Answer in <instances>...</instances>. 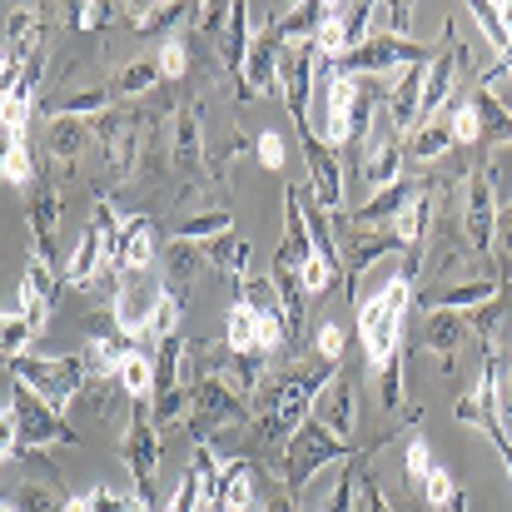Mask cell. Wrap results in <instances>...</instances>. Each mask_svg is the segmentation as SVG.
Here are the masks:
<instances>
[{
  "label": "cell",
  "mask_w": 512,
  "mask_h": 512,
  "mask_svg": "<svg viewBox=\"0 0 512 512\" xmlns=\"http://www.w3.org/2000/svg\"><path fill=\"white\" fill-rule=\"evenodd\" d=\"M334 363H324L319 353L314 358H299L294 368H289V378L279 383V393H274V403H269V413H264V438L274 443V448H289L294 443V433L314 418V408H319V398H324V388L334 383Z\"/></svg>",
  "instance_id": "1"
},
{
  "label": "cell",
  "mask_w": 512,
  "mask_h": 512,
  "mask_svg": "<svg viewBox=\"0 0 512 512\" xmlns=\"http://www.w3.org/2000/svg\"><path fill=\"white\" fill-rule=\"evenodd\" d=\"M408 309H413V279H408V274L388 279L383 294H373V304H358V339H363V358H368L373 373H378L393 353H403L398 329H403Z\"/></svg>",
  "instance_id": "2"
},
{
  "label": "cell",
  "mask_w": 512,
  "mask_h": 512,
  "mask_svg": "<svg viewBox=\"0 0 512 512\" xmlns=\"http://www.w3.org/2000/svg\"><path fill=\"white\" fill-rule=\"evenodd\" d=\"M348 453H353V448L343 443L339 433H329L319 418H309V423L294 433V443L284 448V493H289V498H299L319 468L339 463V458H348Z\"/></svg>",
  "instance_id": "3"
},
{
  "label": "cell",
  "mask_w": 512,
  "mask_h": 512,
  "mask_svg": "<svg viewBox=\"0 0 512 512\" xmlns=\"http://www.w3.org/2000/svg\"><path fill=\"white\" fill-rule=\"evenodd\" d=\"M10 373L25 383V388H35L50 408H60L65 413V403L90 383V363H85V353H70V358H30V353H20L15 363H10Z\"/></svg>",
  "instance_id": "4"
},
{
  "label": "cell",
  "mask_w": 512,
  "mask_h": 512,
  "mask_svg": "<svg viewBox=\"0 0 512 512\" xmlns=\"http://www.w3.org/2000/svg\"><path fill=\"white\" fill-rule=\"evenodd\" d=\"M189 388H194V398H189V418L184 423H189V433H194L199 448H209V433L244 423V393L229 388L219 373H199Z\"/></svg>",
  "instance_id": "5"
},
{
  "label": "cell",
  "mask_w": 512,
  "mask_h": 512,
  "mask_svg": "<svg viewBox=\"0 0 512 512\" xmlns=\"http://www.w3.org/2000/svg\"><path fill=\"white\" fill-rule=\"evenodd\" d=\"M10 408H15V423H20V458H30L35 448H50V443H80V433L65 423L60 408H50L35 388H25L20 378L10 383Z\"/></svg>",
  "instance_id": "6"
},
{
  "label": "cell",
  "mask_w": 512,
  "mask_h": 512,
  "mask_svg": "<svg viewBox=\"0 0 512 512\" xmlns=\"http://www.w3.org/2000/svg\"><path fill=\"white\" fill-rule=\"evenodd\" d=\"M498 165H478L468 174V204H463V234H468V249L473 254H493V239H498Z\"/></svg>",
  "instance_id": "7"
},
{
  "label": "cell",
  "mask_w": 512,
  "mask_h": 512,
  "mask_svg": "<svg viewBox=\"0 0 512 512\" xmlns=\"http://www.w3.org/2000/svg\"><path fill=\"white\" fill-rule=\"evenodd\" d=\"M165 299H170V289L155 274H125V284H120V294H115L110 309H115V324L140 343L155 334V319H160Z\"/></svg>",
  "instance_id": "8"
},
{
  "label": "cell",
  "mask_w": 512,
  "mask_h": 512,
  "mask_svg": "<svg viewBox=\"0 0 512 512\" xmlns=\"http://www.w3.org/2000/svg\"><path fill=\"white\" fill-rule=\"evenodd\" d=\"M120 453H125V468L135 473V498L145 508H155V483H160V428L150 418V408H135L125 438H120Z\"/></svg>",
  "instance_id": "9"
},
{
  "label": "cell",
  "mask_w": 512,
  "mask_h": 512,
  "mask_svg": "<svg viewBox=\"0 0 512 512\" xmlns=\"http://www.w3.org/2000/svg\"><path fill=\"white\" fill-rule=\"evenodd\" d=\"M463 70H468V45L458 40V30H453V20H448L443 45L433 50L428 80H423V125H433V115L448 105V95L458 90V75H463Z\"/></svg>",
  "instance_id": "10"
},
{
  "label": "cell",
  "mask_w": 512,
  "mask_h": 512,
  "mask_svg": "<svg viewBox=\"0 0 512 512\" xmlns=\"http://www.w3.org/2000/svg\"><path fill=\"white\" fill-rule=\"evenodd\" d=\"M373 15H378L373 5H329L314 50H319L324 60H348V55L373 35Z\"/></svg>",
  "instance_id": "11"
},
{
  "label": "cell",
  "mask_w": 512,
  "mask_h": 512,
  "mask_svg": "<svg viewBox=\"0 0 512 512\" xmlns=\"http://www.w3.org/2000/svg\"><path fill=\"white\" fill-rule=\"evenodd\" d=\"M299 145H304V160H309V179H314V199L324 209H343V170H339V155L334 145L314 130V125H299Z\"/></svg>",
  "instance_id": "12"
},
{
  "label": "cell",
  "mask_w": 512,
  "mask_h": 512,
  "mask_svg": "<svg viewBox=\"0 0 512 512\" xmlns=\"http://www.w3.org/2000/svg\"><path fill=\"white\" fill-rule=\"evenodd\" d=\"M60 294H65V279H55V274H50V264L30 259V264H25V274H20V289H15V314L40 334V329H45V319H50V309L60 304Z\"/></svg>",
  "instance_id": "13"
},
{
  "label": "cell",
  "mask_w": 512,
  "mask_h": 512,
  "mask_svg": "<svg viewBox=\"0 0 512 512\" xmlns=\"http://www.w3.org/2000/svg\"><path fill=\"white\" fill-rule=\"evenodd\" d=\"M279 65H284V35H279V25H259L254 45H249V65H244V85L254 100L279 85Z\"/></svg>",
  "instance_id": "14"
},
{
  "label": "cell",
  "mask_w": 512,
  "mask_h": 512,
  "mask_svg": "<svg viewBox=\"0 0 512 512\" xmlns=\"http://www.w3.org/2000/svg\"><path fill=\"white\" fill-rule=\"evenodd\" d=\"M423 80H428V65H408V70H398V80L388 90V115H393L398 135L423 130Z\"/></svg>",
  "instance_id": "15"
},
{
  "label": "cell",
  "mask_w": 512,
  "mask_h": 512,
  "mask_svg": "<svg viewBox=\"0 0 512 512\" xmlns=\"http://www.w3.org/2000/svg\"><path fill=\"white\" fill-rule=\"evenodd\" d=\"M274 259H284V264H294V269H304V264L314 259V234H309L304 194H299V189H284V244H279Z\"/></svg>",
  "instance_id": "16"
},
{
  "label": "cell",
  "mask_w": 512,
  "mask_h": 512,
  "mask_svg": "<svg viewBox=\"0 0 512 512\" xmlns=\"http://www.w3.org/2000/svg\"><path fill=\"white\" fill-rule=\"evenodd\" d=\"M150 264H155V219L135 214V219H125V229H120L115 269H120V274H150Z\"/></svg>",
  "instance_id": "17"
},
{
  "label": "cell",
  "mask_w": 512,
  "mask_h": 512,
  "mask_svg": "<svg viewBox=\"0 0 512 512\" xmlns=\"http://www.w3.org/2000/svg\"><path fill=\"white\" fill-rule=\"evenodd\" d=\"M428 224H433V179H423L418 189H413V199L403 204V214L388 224L398 239H403V249L408 254H423V239H428Z\"/></svg>",
  "instance_id": "18"
},
{
  "label": "cell",
  "mask_w": 512,
  "mask_h": 512,
  "mask_svg": "<svg viewBox=\"0 0 512 512\" xmlns=\"http://www.w3.org/2000/svg\"><path fill=\"white\" fill-rule=\"evenodd\" d=\"M498 294H503V284H493V279H473V284H453V289L418 294V304H423L428 314H438V309H453V314H463V309H483V304H493Z\"/></svg>",
  "instance_id": "19"
},
{
  "label": "cell",
  "mask_w": 512,
  "mask_h": 512,
  "mask_svg": "<svg viewBox=\"0 0 512 512\" xmlns=\"http://www.w3.org/2000/svg\"><path fill=\"white\" fill-rule=\"evenodd\" d=\"M403 155H408V145H403L398 135H383V140L363 155V179H368V189H373V194H383V189L403 184V179H398V174H403Z\"/></svg>",
  "instance_id": "20"
},
{
  "label": "cell",
  "mask_w": 512,
  "mask_h": 512,
  "mask_svg": "<svg viewBox=\"0 0 512 512\" xmlns=\"http://www.w3.org/2000/svg\"><path fill=\"white\" fill-rule=\"evenodd\" d=\"M314 418H319V423H324L329 433H339L343 443L353 438V423H358V403H353V383H348V378H334V383L324 388V398H319Z\"/></svg>",
  "instance_id": "21"
},
{
  "label": "cell",
  "mask_w": 512,
  "mask_h": 512,
  "mask_svg": "<svg viewBox=\"0 0 512 512\" xmlns=\"http://www.w3.org/2000/svg\"><path fill=\"white\" fill-rule=\"evenodd\" d=\"M30 234H35V259L55 264V234H60V199H55V189H40L30 199Z\"/></svg>",
  "instance_id": "22"
},
{
  "label": "cell",
  "mask_w": 512,
  "mask_h": 512,
  "mask_svg": "<svg viewBox=\"0 0 512 512\" xmlns=\"http://www.w3.org/2000/svg\"><path fill=\"white\" fill-rule=\"evenodd\" d=\"M259 309L249 304V299H234V309H229V329H224V348L229 353H239V358H264L259 353Z\"/></svg>",
  "instance_id": "23"
},
{
  "label": "cell",
  "mask_w": 512,
  "mask_h": 512,
  "mask_svg": "<svg viewBox=\"0 0 512 512\" xmlns=\"http://www.w3.org/2000/svg\"><path fill=\"white\" fill-rule=\"evenodd\" d=\"M413 189H418V184H393V189L373 194L363 209H353V224H358V229H388V224L403 214V204L413 199Z\"/></svg>",
  "instance_id": "24"
},
{
  "label": "cell",
  "mask_w": 512,
  "mask_h": 512,
  "mask_svg": "<svg viewBox=\"0 0 512 512\" xmlns=\"http://www.w3.org/2000/svg\"><path fill=\"white\" fill-rule=\"evenodd\" d=\"M473 334V319L468 314H453V309H438V314H428V329H423V343L433 348V353H443V358H453L458 353V343Z\"/></svg>",
  "instance_id": "25"
},
{
  "label": "cell",
  "mask_w": 512,
  "mask_h": 512,
  "mask_svg": "<svg viewBox=\"0 0 512 512\" xmlns=\"http://www.w3.org/2000/svg\"><path fill=\"white\" fill-rule=\"evenodd\" d=\"M204 259L219 269V274H229L234 284H249V244L229 229V234H219L214 244H204Z\"/></svg>",
  "instance_id": "26"
},
{
  "label": "cell",
  "mask_w": 512,
  "mask_h": 512,
  "mask_svg": "<svg viewBox=\"0 0 512 512\" xmlns=\"http://www.w3.org/2000/svg\"><path fill=\"white\" fill-rule=\"evenodd\" d=\"M204 264V244H184V239H170V269H165V289L170 299H184L194 269Z\"/></svg>",
  "instance_id": "27"
},
{
  "label": "cell",
  "mask_w": 512,
  "mask_h": 512,
  "mask_svg": "<svg viewBox=\"0 0 512 512\" xmlns=\"http://www.w3.org/2000/svg\"><path fill=\"white\" fill-rule=\"evenodd\" d=\"M234 229V219L224 214V209H209V214H189V219H179L170 229V239H184V244H214L219 234H229Z\"/></svg>",
  "instance_id": "28"
},
{
  "label": "cell",
  "mask_w": 512,
  "mask_h": 512,
  "mask_svg": "<svg viewBox=\"0 0 512 512\" xmlns=\"http://www.w3.org/2000/svg\"><path fill=\"white\" fill-rule=\"evenodd\" d=\"M110 95L115 90H80V95H65V100H45V115L50 120H85V115H100V110H110Z\"/></svg>",
  "instance_id": "29"
},
{
  "label": "cell",
  "mask_w": 512,
  "mask_h": 512,
  "mask_svg": "<svg viewBox=\"0 0 512 512\" xmlns=\"http://www.w3.org/2000/svg\"><path fill=\"white\" fill-rule=\"evenodd\" d=\"M453 145H463V150H473V145H483L488 140V120H483V105H478V95H468L458 110H453Z\"/></svg>",
  "instance_id": "30"
},
{
  "label": "cell",
  "mask_w": 512,
  "mask_h": 512,
  "mask_svg": "<svg viewBox=\"0 0 512 512\" xmlns=\"http://www.w3.org/2000/svg\"><path fill=\"white\" fill-rule=\"evenodd\" d=\"M453 150V125L448 120H433V125H423L413 140H408V155L418 160V165H433V160H443Z\"/></svg>",
  "instance_id": "31"
},
{
  "label": "cell",
  "mask_w": 512,
  "mask_h": 512,
  "mask_svg": "<svg viewBox=\"0 0 512 512\" xmlns=\"http://www.w3.org/2000/svg\"><path fill=\"white\" fill-rule=\"evenodd\" d=\"M174 155H179V165L199 170V100H184V110H179V125H174Z\"/></svg>",
  "instance_id": "32"
},
{
  "label": "cell",
  "mask_w": 512,
  "mask_h": 512,
  "mask_svg": "<svg viewBox=\"0 0 512 512\" xmlns=\"http://www.w3.org/2000/svg\"><path fill=\"white\" fill-rule=\"evenodd\" d=\"M120 388L135 398V408L145 403V398H155V358H145L140 348L130 353V363L120 368Z\"/></svg>",
  "instance_id": "33"
},
{
  "label": "cell",
  "mask_w": 512,
  "mask_h": 512,
  "mask_svg": "<svg viewBox=\"0 0 512 512\" xmlns=\"http://www.w3.org/2000/svg\"><path fill=\"white\" fill-rule=\"evenodd\" d=\"M80 145H85V125L80 120H50V160L70 165L80 155Z\"/></svg>",
  "instance_id": "34"
},
{
  "label": "cell",
  "mask_w": 512,
  "mask_h": 512,
  "mask_svg": "<svg viewBox=\"0 0 512 512\" xmlns=\"http://www.w3.org/2000/svg\"><path fill=\"white\" fill-rule=\"evenodd\" d=\"M403 363H408V353H393L378 368V398H383L388 413H403Z\"/></svg>",
  "instance_id": "35"
},
{
  "label": "cell",
  "mask_w": 512,
  "mask_h": 512,
  "mask_svg": "<svg viewBox=\"0 0 512 512\" xmlns=\"http://www.w3.org/2000/svg\"><path fill=\"white\" fill-rule=\"evenodd\" d=\"M473 15H478V25H483V35L498 45V50H508L512 45V25H508V15H503V5H488V0H473L468 5Z\"/></svg>",
  "instance_id": "36"
},
{
  "label": "cell",
  "mask_w": 512,
  "mask_h": 512,
  "mask_svg": "<svg viewBox=\"0 0 512 512\" xmlns=\"http://www.w3.org/2000/svg\"><path fill=\"white\" fill-rule=\"evenodd\" d=\"M155 80H160V60H135L120 70L115 95H145V90H155Z\"/></svg>",
  "instance_id": "37"
},
{
  "label": "cell",
  "mask_w": 512,
  "mask_h": 512,
  "mask_svg": "<svg viewBox=\"0 0 512 512\" xmlns=\"http://www.w3.org/2000/svg\"><path fill=\"white\" fill-rule=\"evenodd\" d=\"M165 512H204V468L199 463L184 473V483H179V493L170 498Z\"/></svg>",
  "instance_id": "38"
},
{
  "label": "cell",
  "mask_w": 512,
  "mask_h": 512,
  "mask_svg": "<svg viewBox=\"0 0 512 512\" xmlns=\"http://www.w3.org/2000/svg\"><path fill=\"white\" fill-rule=\"evenodd\" d=\"M15 512H65V498L60 493H50V488H35V483H25V488H15Z\"/></svg>",
  "instance_id": "39"
},
{
  "label": "cell",
  "mask_w": 512,
  "mask_h": 512,
  "mask_svg": "<svg viewBox=\"0 0 512 512\" xmlns=\"http://www.w3.org/2000/svg\"><path fill=\"white\" fill-rule=\"evenodd\" d=\"M0 329H5V334H0V343H5V363H15V358L25 353V343L35 339V329H30L15 309H5V324H0Z\"/></svg>",
  "instance_id": "40"
},
{
  "label": "cell",
  "mask_w": 512,
  "mask_h": 512,
  "mask_svg": "<svg viewBox=\"0 0 512 512\" xmlns=\"http://www.w3.org/2000/svg\"><path fill=\"white\" fill-rule=\"evenodd\" d=\"M478 105H483L488 135H493V140H508V145H512V115H508V105H503V100H493L488 90H478Z\"/></svg>",
  "instance_id": "41"
},
{
  "label": "cell",
  "mask_w": 512,
  "mask_h": 512,
  "mask_svg": "<svg viewBox=\"0 0 512 512\" xmlns=\"http://www.w3.org/2000/svg\"><path fill=\"white\" fill-rule=\"evenodd\" d=\"M0 174H5L10 184H30V179H35V160H30V145H5Z\"/></svg>",
  "instance_id": "42"
},
{
  "label": "cell",
  "mask_w": 512,
  "mask_h": 512,
  "mask_svg": "<svg viewBox=\"0 0 512 512\" xmlns=\"http://www.w3.org/2000/svg\"><path fill=\"white\" fill-rule=\"evenodd\" d=\"M334 274H339V269H334L329 259H319V254H314V259H309V264L299 269V284H304V294L314 299V294H324V289L334 284Z\"/></svg>",
  "instance_id": "43"
},
{
  "label": "cell",
  "mask_w": 512,
  "mask_h": 512,
  "mask_svg": "<svg viewBox=\"0 0 512 512\" xmlns=\"http://www.w3.org/2000/svg\"><path fill=\"white\" fill-rule=\"evenodd\" d=\"M403 473H408V483H428V473H433V458H428V443H423V433H413V438H408Z\"/></svg>",
  "instance_id": "44"
},
{
  "label": "cell",
  "mask_w": 512,
  "mask_h": 512,
  "mask_svg": "<svg viewBox=\"0 0 512 512\" xmlns=\"http://www.w3.org/2000/svg\"><path fill=\"white\" fill-rule=\"evenodd\" d=\"M343 329L339 324H334V319H329V324H319V339H314V353H319V358H324V363H334V368H339L343 363Z\"/></svg>",
  "instance_id": "45"
},
{
  "label": "cell",
  "mask_w": 512,
  "mask_h": 512,
  "mask_svg": "<svg viewBox=\"0 0 512 512\" xmlns=\"http://www.w3.org/2000/svg\"><path fill=\"white\" fill-rule=\"evenodd\" d=\"M423 498H428L433 508H453L458 488H453V478H448L443 468H433V473H428V483H423Z\"/></svg>",
  "instance_id": "46"
},
{
  "label": "cell",
  "mask_w": 512,
  "mask_h": 512,
  "mask_svg": "<svg viewBox=\"0 0 512 512\" xmlns=\"http://www.w3.org/2000/svg\"><path fill=\"white\" fill-rule=\"evenodd\" d=\"M184 70H189V50H184L179 40H165V45H160V75H165V80H179Z\"/></svg>",
  "instance_id": "47"
},
{
  "label": "cell",
  "mask_w": 512,
  "mask_h": 512,
  "mask_svg": "<svg viewBox=\"0 0 512 512\" xmlns=\"http://www.w3.org/2000/svg\"><path fill=\"white\" fill-rule=\"evenodd\" d=\"M174 15H179V5H145L130 20H135V30H160V25H170Z\"/></svg>",
  "instance_id": "48"
},
{
  "label": "cell",
  "mask_w": 512,
  "mask_h": 512,
  "mask_svg": "<svg viewBox=\"0 0 512 512\" xmlns=\"http://www.w3.org/2000/svg\"><path fill=\"white\" fill-rule=\"evenodd\" d=\"M254 150H259V165H264V170H284V140H279L274 130H264Z\"/></svg>",
  "instance_id": "49"
},
{
  "label": "cell",
  "mask_w": 512,
  "mask_h": 512,
  "mask_svg": "<svg viewBox=\"0 0 512 512\" xmlns=\"http://www.w3.org/2000/svg\"><path fill=\"white\" fill-rule=\"evenodd\" d=\"M358 483H363V478L348 468V473L339 478V488H334V498H329V508H324V512H353V488H358Z\"/></svg>",
  "instance_id": "50"
},
{
  "label": "cell",
  "mask_w": 512,
  "mask_h": 512,
  "mask_svg": "<svg viewBox=\"0 0 512 512\" xmlns=\"http://www.w3.org/2000/svg\"><path fill=\"white\" fill-rule=\"evenodd\" d=\"M363 508L368 512H393V503H388V493L373 483V473H363Z\"/></svg>",
  "instance_id": "51"
},
{
  "label": "cell",
  "mask_w": 512,
  "mask_h": 512,
  "mask_svg": "<svg viewBox=\"0 0 512 512\" xmlns=\"http://www.w3.org/2000/svg\"><path fill=\"white\" fill-rule=\"evenodd\" d=\"M75 25L80 30H100L105 25V5H75Z\"/></svg>",
  "instance_id": "52"
},
{
  "label": "cell",
  "mask_w": 512,
  "mask_h": 512,
  "mask_svg": "<svg viewBox=\"0 0 512 512\" xmlns=\"http://www.w3.org/2000/svg\"><path fill=\"white\" fill-rule=\"evenodd\" d=\"M508 75H512V45L503 50V55H498V60H493V65H488V70H483V85H493V80H508Z\"/></svg>",
  "instance_id": "53"
},
{
  "label": "cell",
  "mask_w": 512,
  "mask_h": 512,
  "mask_svg": "<svg viewBox=\"0 0 512 512\" xmlns=\"http://www.w3.org/2000/svg\"><path fill=\"white\" fill-rule=\"evenodd\" d=\"M408 30V5H388V35H403Z\"/></svg>",
  "instance_id": "54"
},
{
  "label": "cell",
  "mask_w": 512,
  "mask_h": 512,
  "mask_svg": "<svg viewBox=\"0 0 512 512\" xmlns=\"http://www.w3.org/2000/svg\"><path fill=\"white\" fill-rule=\"evenodd\" d=\"M299 508V498H289V493H269V503H264V512H294Z\"/></svg>",
  "instance_id": "55"
},
{
  "label": "cell",
  "mask_w": 512,
  "mask_h": 512,
  "mask_svg": "<svg viewBox=\"0 0 512 512\" xmlns=\"http://www.w3.org/2000/svg\"><path fill=\"white\" fill-rule=\"evenodd\" d=\"M65 512H95V498L90 493H75V498H65Z\"/></svg>",
  "instance_id": "56"
},
{
  "label": "cell",
  "mask_w": 512,
  "mask_h": 512,
  "mask_svg": "<svg viewBox=\"0 0 512 512\" xmlns=\"http://www.w3.org/2000/svg\"><path fill=\"white\" fill-rule=\"evenodd\" d=\"M498 239H503V249H512V209H503V219H498Z\"/></svg>",
  "instance_id": "57"
},
{
  "label": "cell",
  "mask_w": 512,
  "mask_h": 512,
  "mask_svg": "<svg viewBox=\"0 0 512 512\" xmlns=\"http://www.w3.org/2000/svg\"><path fill=\"white\" fill-rule=\"evenodd\" d=\"M453 512H468V498H463V493L453 498Z\"/></svg>",
  "instance_id": "58"
},
{
  "label": "cell",
  "mask_w": 512,
  "mask_h": 512,
  "mask_svg": "<svg viewBox=\"0 0 512 512\" xmlns=\"http://www.w3.org/2000/svg\"><path fill=\"white\" fill-rule=\"evenodd\" d=\"M503 299H508V304H512V279H508V284H503Z\"/></svg>",
  "instance_id": "59"
},
{
  "label": "cell",
  "mask_w": 512,
  "mask_h": 512,
  "mask_svg": "<svg viewBox=\"0 0 512 512\" xmlns=\"http://www.w3.org/2000/svg\"><path fill=\"white\" fill-rule=\"evenodd\" d=\"M508 393H512V358H508Z\"/></svg>",
  "instance_id": "60"
},
{
  "label": "cell",
  "mask_w": 512,
  "mask_h": 512,
  "mask_svg": "<svg viewBox=\"0 0 512 512\" xmlns=\"http://www.w3.org/2000/svg\"><path fill=\"white\" fill-rule=\"evenodd\" d=\"M204 512H214V508H204Z\"/></svg>",
  "instance_id": "61"
}]
</instances>
